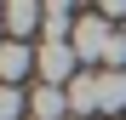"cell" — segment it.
<instances>
[{"label":"cell","instance_id":"2","mask_svg":"<svg viewBox=\"0 0 126 120\" xmlns=\"http://www.w3.org/2000/svg\"><path fill=\"white\" fill-rule=\"evenodd\" d=\"M69 46H75L80 63H97V69H103V63H109V46H115V29L103 23V17H80V29H75Z\"/></svg>","mask_w":126,"mask_h":120},{"label":"cell","instance_id":"9","mask_svg":"<svg viewBox=\"0 0 126 120\" xmlns=\"http://www.w3.org/2000/svg\"><path fill=\"white\" fill-rule=\"evenodd\" d=\"M0 46H6V34H0Z\"/></svg>","mask_w":126,"mask_h":120},{"label":"cell","instance_id":"3","mask_svg":"<svg viewBox=\"0 0 126 120\" xmlns=\"http://www.w3.org/2000/svg\"><path fill=\"white\" fill-rule=\"evenodd\" d=\"M63 92H69V109H75L80 120L103 114V97H97V69H80V74H75V80H69Z\"/></svg>","mask_w":126,"mask_h":120},{"label":"cell","instance_id":"10","mask_svg":"<svg viewBox=\"0 0 126 120\" xmlns=\"http://www.w3.org/2000/svg\"><path fill=\"white\" fill-rule=\"evenodd\" d=\"M69 120H80V114H69Z\"/></svg>","mask_w":126,"mask_h":120},{"label":"cell","instance_id":"8","mask_svg":"<svg viewBox=\"0 0 126 120\" xmlns=\"http://www.w3.org/2000/svg\"><path fill=\"white\" fill-rule=\"evenodd\" d=\"M23 109H29V97H23V92H17V86H0V120H17Z\"/></svg>","mask_w":126,"mask_h":120},{"label":"cell","instance_id":"5","mask_svg":"<svg viewBox=\"0 0 126 120\" xmlns=\"http://www.w3.org/2000/svg\"><path fill=\"white\" fill-rule=\"evenodd\" d=\"M23 74H34V52L23 40H6V46H0V86H17Z\"/></svg>","mask_w":126,"mask_h":120},{"label":"cell","instance_id":"4","mask_svg":"<svg viewBox=\"0 0 126 120\" xmlns=\"http://www.w3.org/2000/svg\"><path fill=\"white\" fill-rule=\"evenodd\" d=\"M69 92L63 86H34L29 92V120H69Z\"/></svg>","mask_w":126,"mask_h":120},{"label":"cell","instance_id":"1","mask_svg":"<svg viewBox=\"0 0 126 120\" xmlns=\"http://www.w3.org/2000/svg\"><path fill=\"white\" fill-rule=\"evenodd\" d=\"M34 74H40V86H69V80L80 74V57H75V46L63 40V46H40L34 52Z\"/></svg>","mask_w":126,"mask_h":120},{"label":"cell","instance_id":"6","mask_svg":"<svg viewBox=\"0 0 126 120\" xmlns=\"http://www.w3.org/2000/svg\"><path fill=\"white\" fill-rule=\"evenodd\" d=\"M97 97L103 114H126V69H97Z\"/></svg>","mask_w":126,"mask_h":120},{"label":"cell","instance_id":"7","mask_svg":"<svg viewBox=\"0 0 126 120\" xmlns=\"http://www.w3.org/2000/svg\"><path fill=\"white\" fill-rule=\"evenodd\" d=\"M6 29H12V40H23V34H34V29H46V6H6Z\"/></svg>","mask_w":126,"mask_h":120}]
</instances>
